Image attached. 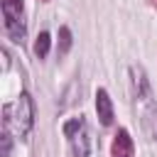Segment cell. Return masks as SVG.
Masks as SVG:
<instances>
[{
    "mask_svg": "<svg viewBox=\"0 0 157 157\" xmlns=\"http://www.w3.org/2000/svg\"><path fill=\"white\" fill-rule=\"evenodd\" d=\"M2 115H5L2 118L5 130H12L17 137H25L34 125V103H32L29 93H20L15 105L2 108Z\"/></svg>",
    "mask_w": 157,
    "mask_h": 157,
    "instance_id": "1",
    "label": "cell"
},
{
    "mask_svg": "<svg viewBox=\"0 0 157 157\" xmlns=\"http://www.w3.org/2000/svg\"><path fill=\"white\" fill-rule=\"evenodd\" d=\"M22 0H2V17H5V29L15 42H22L25 37V22H22Z\"/></svg>",
    "mask_w": 157,
    "mask_h": 157,
    "instance_id": "2",
    "label": "cell"
},
{
    "mask_svg": "<svg viewBox=\"0 0 157 157\" xmlns=\"http://www.w3.org/2000/svg\"><path fill=\"white\" fill-rule=\"evenodd\" d=\"M64 135L71 140L74 157H86L88 155V132H86L83 118H71L69 123H64Z\"/></svg>",
    "mask_w": 157,
    "mask_h": 157,
    "instance_id": "3",
    "label": "cell"
},
{
    "mask_svg": "<svg viewBox=\"0 0 157 157\" xmlns=\"http://www.w3.org/2000/svg\"><path fill=\"white\" fill-rule=\"evenodd\" d=\"M110 157H135V142L125 128H120L110 145Z\"/></svg>",
    "mask_w": 157,
    "mask_h": 157,
    "instance_id": "4",
    "label": "cell"
},
{
    "mask_svg": "<svg viewBox=\"0 0 157 157\" xmlns=\"http://www.w3.org/2000/svg\"><path fill=\"white\" fill-rule=\"evenodd\" d=\"M96 113H98V120L103 125H110L113 123V101L108 96L105 88H98L96 91Z\"/></svg>",
    "mask_w": 157,
    "mask_h": 157,
    "instance_id": "5",
    "label": "cell"
},
{
    "mask_svg": "<svg viewBox=\"0 0 157 157\" xmlns=\"http://www.w3.org/2000/svg\"><path fill=\"white\" fill-rule=\"evenodd\" d=\"M49 47H52L49 32H39V34H37V42H34V54H37L39 59H44V56L49 54Z\"/></svg>",
    "mask_w": 157,
    "mask_h": 157,
    "instance_id": "6",
    "label": "cell"
},
{
    "mask_svg": "<svg viewBox=\"0 0 157 157\" xmlns=\"http://www.w3.org/2000/svg\"><path fill=\"white\" fill-rule=\"evenodd\" d=\"M71 42H74V39H71V29H69V27H59V54H61V56L71 49Z\"/></svg>",
    "mask_w": 157,
    "mask_h": 157,
    "instance_id": "7",
    "label": "cell"
},
{
    "mask_svg": "<svg viewBox=\"0 0 157 157\" xmlns=\"http://www.w3.org/2000/svg\"><path fill=\"white\" fill-rule=\"evenodd\" d=\"M150 2H152V5H155V7H157V0H150Z\"/></svg>",
    "mask_w": 157,
    "mask_h": 157,
    "instance_id": "8",
    "label": "cell"
},
{
    "mask_svg": "<svg viewBox=\"0 0 157 157\" xmlns=\"http://www.w3.org/2000/svg\"><path fill=\"white\" fill-rule=\"evenodd\" d=\"M42 2H49V0H42Z\"/></svg>",
    "mask_w": 157,
    "mask_h": 157,
    "instance_id": "9",
    "label": "cell"
}]
</instances>
